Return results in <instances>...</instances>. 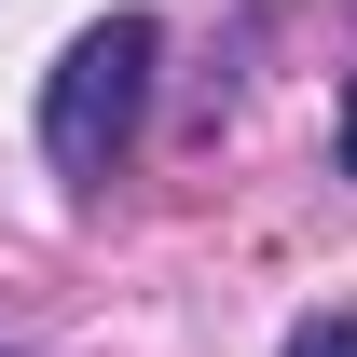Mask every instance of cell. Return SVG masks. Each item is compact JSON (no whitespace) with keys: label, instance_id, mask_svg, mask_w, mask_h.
<instances>
[{"label":"cell","instance_id":"7a4b0ae2","mask_svg":"<svg viewBox=\"0 0 357 357\" xmlns=\"http://www.w3.org/2000/svg\"><path fill=\"white\" fill-rule=\"evenodd\" d=\"M275 357H357V303H330V316H303Z\"/></svg>","mask_w":357,"mask_h":357},{"label":"cell","instance_id":"6da1fadb","mask_svg":"<svg viewBox=\"0 0 357 357\" xmlns=\"http://www.w3.org/2000/svg\"><path fill=\"white\" fill-rule=\"evenodd\" d=\"M151 55H165L151 14H96L83 42L55 55V83H42V165L69 178V192H96V178L124 165L137 110H151Z\"/></svg>","mask_w":357,"mask_h":357},{"label":"cell","instance_id":"3957f363","mask_svg":"<svg viewBox=\"0 0 357 357\" xmlns=\"http://www.w3.org/2000/svg\"><path fill=\"white\" fill-rule=\"evenodd\" d=\"M344 178H357V83H344Z\"/></svg>","mask_w":357,"mask_h":357}]
</instances>
